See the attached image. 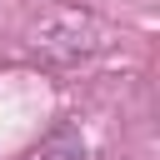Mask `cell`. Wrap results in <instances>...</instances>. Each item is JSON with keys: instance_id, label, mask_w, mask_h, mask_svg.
<instances>
[{"instance_id": "obj_1", "label": "cell", "mask_w": 160, "mask_h": 160, "mask_svg": "<svg viewBox=\"0 0 160 160\" xmlns=\"http://www.w3.org/2000/svg\"><path fill=\"white\" fill-rule=\"evenodd\" d=\"M40 55H50V60H80V55H90L95 45H100V25L90 20V15H80V10H55L40 30H35V40H30Z\"/></svg>"}, {"instance_id": "obj_2", "label": "cell", "mask_w": 160, "mask_h": 160, "mask_svg": "<svg viewBox=\"0 0 160 160\" xmlns=\"http://www.w3.org/2000/svg\"><path fill=\"white\" fill-rule=\"evenodd\" d=\"M40 160H85V140H80V130H75V125H60V130L45 140Z\"/></svg>"}]
</instances>
